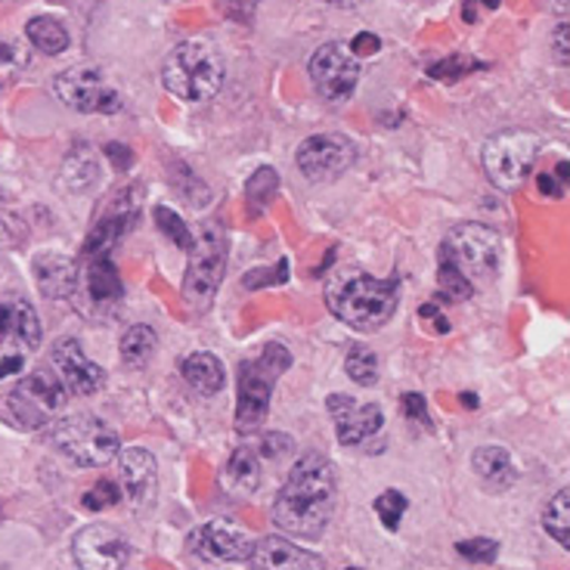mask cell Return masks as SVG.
Here are the masks:
<instances>
[{
	"mask_svg": "<svg viewBox=\"0 0 570 570\" xmlns=\"http://www.w3.org/2000/svg\"><path fill=\"white\" fill-rule=\"evenodd\" d=\"M338 499V474L332 459L307 453L288 471L285 487L273 499V524L301 540H316L332 521Z\"/></svg>",
	"mask_w": 570,
	"mask_h": 570,
	"instance_id": "obj_1",
	"label": "cell"
},
{
	"mask_svg": "<svg viewBox=\"0 0 570 570\" xmlns=\"http://www.w3.org/2000/svg\"><path fill=\"white\" fill-rule=\"evenodd\" d=\"M326 304L344 326L375 332L397 314L400 279H375L366 273H347L326 288Z\"/></svg>",
	"mask_w": 570,
	"mask_h": 570,
	"instance_id": "obj_2",
	"label": "cell"
},
{
	"mask_svg": "<svg viewBox=\"0 0 570 570\" xmlns=\"http://www.w3.org/2000/svg\"><path fill=\"white\" fill-rule=\"evenodd\" d=\"M292 366V354L283 344H264L255 360L239 363V394H236V431L255 434L271 413L273 387Z\"/></svg>",
	"mask_w": 570,
	"mask_h": 570,
	"instance_id": "obj_3",
	"label": "cell"
},
{
	"mask_svg": "<svg viewBox=\"0 0 570 570\" xmlns=\"http://www.w3.org/2000/svg\"><path fill=\"white\" fill-rule=\"evenodd\" d=\"M161 81L177 100H212L224 87V59L212 43L186 41L168 53L165 66H161Z\"/></svg>",
	"mask_w": 570,
	"mask_h": 570,
	"instance_id": "obj_4",
	"label": "cell"
},
{
	"mask_svg": "<svg viewBox=\"0 0 570 570\" xmlns=\"http://www.w3.org/2000/svg\"><path fill=\"white\" fill-rule=\"evenodd\" d=\"M66 385L59 382L53 370H35L22 382L3 391L0 397V419L16 428H43L53 415L66 406Z\"/></svg>",
	"mask_w": 570,
	"mask_h": 570,
	"instance_id": "obj_5",
	"label": "cell"
},
{
	"mask_svg": "<svg viewBox=\"0 0 570 570\" xmlns=\"http://www.w3.org/2000/svg\"><path fill=\"white\" fill-rule=\"evenodd\" d=\"M227 233L220 224H205L189 245V267L184 276V301L193 311H208L227 271Z\"/></svg>",
	"mask_w": 570,
	"mask_h": 570,
	"instance_id": "obj_6",
	"label": "cell"
},
{
	"mask_svg": "<svg viewBox=\"0 0 570 570\" xmlns=\"http://www.w3.org/2000/svg\"><path fill=\"white\" fill-rule=\"evenodd\" d=\"M441 257H446L471 285H487L499 276L502 239L487 224H456L443 239Z\"/></svg>",
	"mask_w": 570,
	"mask_h": 570,
	"instance_id": "obj_7",
	"label": "cell"
},
{
	"mask_svg": "<svg viewBox=\"0 0 570 570\" xmlns=\"http://www.w3.org/2000/svg\"><path fill=\"white\" fill-rule=\"evenodd\" d=\"M50 443L57 446L59 456H66L71 465L81 469H102L121 450V441L102 419L94 415H69L59 425H53Z\"/></svg>",
	"mask_w": 570,
	"mask_h": 570,
	"instance_id": "obj_8",
	"label": "cell"
},
{
	"mask_svg": "<svg viewBox=\"0 0 570 570\" xmlns=\"http://www.w3.org/2000/svg\"><path fill=\"white\" fill-rule=\"evenodd\" d=\"M537 156H540V137L537 134L521 128L499 130L484 142V171L490 184L505 189V193H514L530 177Z\"/></svg>",
	"mask_w": 570,
	"mask_h": 570,
	"instance_id": "obj_9",
	"label": "cell"
},
{
	"mask_svg": "<svg viewBox=\"0 0 570 570\" xmlns=\"http://www.w3.org/2000/svg\"><path fill=\"white\" fill-rule=\"evenodd\" d=\"M53 90H57L59 100L69 109H78V112L112 115L121 109L118 90L109 87L102 71L94 69V66H75V69L59 71L53 78Z\"/></svg>",
	"mask_w": 570,
	"mask_h": 570,
	"instance_id": "obj_10",
	"label": "cell"
},
{
	"mask_svg": "<svg viewBox=\"0 0 570 570\" xmlns=\"http://www.w3.org/2000/svg\"><path fill=\"white\" fill-rule=\"evenodd\" d=\"M311 81L323 100H351L360 85V59L344 43H323L311 57Z\"/></svg>",
	"mask_w": 570,
	"mask_h": 570,
	"instance_id": "obj_11",
	"label": "cell"
},
{
	"mask_svg": "<svg viewBox=\"0 0 570 570\" xmlns=\"http://www.w3.org/2000/svg\"><path fill=\"white\" fill-rule=\"evenodd\" d=\"M137 220H140V193L137 189H121L118 196L109 199L106 208H100V217L94 220V227L87 233L81 257L87 261V257L112 255L115 245L137 227Z\"/></svg>",
	"mask_w": 570,
	"mask_h": 570,
	"instance_id": "obj_12",
	"label": "cell"
},
{
	"mask_svg": "<svg viewBox=\"0 0 570 570\" xmlns=\"http://www.w3.org/2000/svg\"><path fill=\"white\" fill-rule=\"evenodd\" d=\"M354 158L356 149L347 137H342V134H316V137H307L301 142L298 153H295V165L307 180L332 184L354 165Z\"/></svg>",
	"mask_w": 570,
	"mask_h": 570,
	"instance_id": "obj_13",
	"label": "cell"
},
{
	"mask_svg": "<svg viewBox=\"0 0 570 570\" xmlns=\"http://www.w3.org/2000/svg\"><path fill=\"white\" fill-rule=\"evenodd\" d=\"M71 558L85 570H125L134 549L112 524H87L71 540Z\"/></svg>",
	"mask_w": 570,
	"mask_h": 570,
	"instance_id": "obj_14",
	"label": "cell"
},
{
	"mask_svg": "<svg viewBox=\"0 0 570 570\" xmlns=\"http://www.w3.org/2000/svg\"><path fill=\"white\" fill-rule=\"evenodd\" d=\"M255 540L233 521H208L193 530L189 537V556L205 564H245Z\"/></svg>",
	"mask_w": 570,
	"mask_h": 570,
	"instance_id": "obj_15",
	"label": "cell"
},
{
	"mask_svg": "<svg viewBox=\"0 0 570 570\" xmlns=\"http://www.w3.org/2000/svg\"><path fill=\"white\" fill-rule=\"evenodd\" d=\"M326 410L335 422V431H338V443H344V446L363 443L385 425V415H382L379 403H356L351 394H332L326 400Z\"/></svg>",
	"mask_w": 570,
	"mask_h": 570,
	"instance_id": "obj_16",
	"label": "cell"
},
{
	"mask_svg": "<svg viewBox=\"0 0 570 570\" xmlns=\"http://www.w3.org/2000/svg\"><path fill=\"white\" fill-rule=\"evenodd\" d=\"M115 469H118V484H121V497L128 499L130 505L146 509L156 502L158 487V465L153 453H146L140 446L130 450H118L115 453Z\"/></svg>",
	"mask_w": 570,
	"mask_h": 570,
	"instance_id": "obj_17",
	"label": "cell"
},
{
	"mask_svg": "<svg viewBox=\"0 0 570 570\" xmlns=\"http://www.w3.org/2000/svg\"><path fill=\"white\" fill-rule=\"evenodd\" d=\"M53 370L59 372V382L81 397H90L106 385V372L85 354L78 338H59L53 344Z\"/></svg>",
	"mask_w": 570,
	"mask_h": 570,
	"instance_id": "obj_18",
	"label": "cell"
},
{
	"mask_svg": "<svg viewBox=\"0 0 570 570\" xmlns=\"http://www.w3.org/2000/svg\"><path fill=\"white\" fill-rule=\"evenodd\" d=\"M0 344L19 354L41 344V320L29 301L19 295H0Z\"/></svg>",
	"mask_w": 570,
	"mask_h": 570,
	"instance_id": "obj_19",
	"label": "cell"
},
{
	"mask_svg": "<svg viewBox=\"0 0 570 570\" xmlns=\"http://www.w3.org/2000/svg\"><path fill=\"white\" fill-rule=\"evenodd\" d=\"M248 568L257 570H320L326 568V561L307 549H301L292 540H283V537H267L252 546L248 552Z\"/></svg>",
	"mask_w": 570,
	"mask_h": 570,
	"instance_id": "obj_20",
	"label": "cell"
},
{
	"mask_svg": "<svg viewBox=\"0 0 570 570\" xmlns=\"http://www.w3.org/2000/svg\"><path fill=\"white\" fill-rule=\"evenodd\" d=\"M31 273H35V283H38V288H41L43 298H50V301L71 298V295H75V288H78V279H81L78 264H75L69 255H53V252L35 257V267H31Z\"/></svg>",
	"mask_w": 570,
	"mask_h": 570,
	"instance_id": "obj_21",
	"label": "cell"
},
{
	"mask_svg": "<svg viewBox=\"0 0 570 570\" xmlns=\"http://www.w3.org/2000/svg\"><path fill=\"white\" fill-rule=\"evenodd\" d=\"M471 471L481 478V484L490 493H505L518 481V469H514L509 450H502V446H478L471 453Z\"/></svg>",
	"mask_w": 570,
	"mask_h": 570,
	"instance_id": "obj_22",
	"label": "cell"
},
{
	"mask_svg": "<svg viewBox=\"0 0 570 570\" xmlns=\"http://www.w3.org/2000/svg\"><path fill=\"white\" fill-rule=\"evenodd\" d=\"M220 484L233 497H252L261 484V456L252 446H236L220 474Z\"/></svg>",
	"mask_w": 570,
	"mask_h": 570,
	"instance_id": "obj_23",
	"label": "cell"
},
{
	"mask_svg": "<svg viewBox=\"0 0 570 570\" xmlns=\"http://www.w3.org/2000/svg\"><path fill=\"white\" fill-rule=\"evenodd\" d=\"M85 288L90 298L97 304H118L125 298V283L118 276V267L112 264V257H87V271H85Z\"/></svg>",
	"mask_w": 570,
	"mask_h": 570,
	"instance_id": "obj_24",
	"label": "cell"
},
{
	"mask_svg": "<svg viewBox=\"0 0 570 570\" xmlns=\"http://www.w3.org/2000/svg\"><path fill=\"white\" fill-rule=\"evenodd\" d=\"M180 372H184L186 382L196 387L199 394H205V397H214L224 387V379H227L220 360L214 354H205V351L186 356L184 363H180Z\"/></svg>",
	"mask_w": 570,
	"mask_h": 570,
	"instance_id": "obj_25",
	"label": "cell"
},
{
	"mask_svg": "<svg viewBox=\"0 0 570 570\" xmlns=\"http://www.w3.org/2000/svg\"><path fill=\"white\" fill-rule=\"evenodd\" d=\"M26 35H29L31 47H38L47 57H57L69 47V31L53 16H35L26 26Z\"/></svg>",
	"mask_w": 570,
	"mask_h": 570,
	"instance_id": "obj_26",
	"label": "cell"
},
{
	"mask_svg": "<svg viewBox=\"0 0 570 570\" xmlns=\"http://www.w3.org/2000/svg\"><path fill=\"white\" fill-rule=\"evenodd\" d=\"M158 347V335L149 326H130L125 335H121V344H118V354L128 366H146Z\"/></svg>",
	"mask_w": 570,
	"mask_h": 570,
	"instance_id": "obj_27",
	"label": "cell"
},
{
	"mask_svg": "<svg viewBox=\"0 0 570 570\" xmlns=\"http://www.w3.org/2000/svg\"><path fill=\"white\" fill-rule=\"evenodd\" d=\"M542 528L549 537H556L561 549H570V490H558L552 502L542 512Z\"/></svg>",
	"mask_w": 570,
	"mask_h": 570,
	"instance_id": "obj_28",
	"label": "cell"
},
{
	"mask_svg": "<svg viewBox=\"0 0 570 570\" xmlns=\"http://www.w3.org/2000/svg\"><path fill=\"white\" fill-rule=\"evenodd\" d=\"M344 372L354 379L360 387H370L379 382V356L375 351H370L366 344H354L347 351V360H344Z\"/></svg>",
	"mask_w": 570,
	"mask_h": 570,
	"instance_id": "obj_29",
	"label": "cell"
},
{
	"mask_svg": "<svg viewBox=\"0 0 570 570\" xmlns=\"http://www.w3.org/2000/svg\"><path fill=\"white\" fill-rule=\"evenodd\" d=\"M438 288H441V298H446L450 304L469 301L471 295H474V285H471L446 257H441V267H438Z\"/></svg>",
	"mask_w": 570,
	"mask_h": 570,
	"instance_id": "obj_30",
	"label": "cell"
},
{
	"mask_svg": "<svg viewBox=\"0 0 570 570\" xmlns=\"http://www.w3.org/2000/svg\"><path fill=\"white\" fill-rule=\"evenodd\" d=\"M245 189H248V202H252L257 212H261V208H267V205L276 199V189H279V174L264 165V168H257V171L248 177V186H245Z\"/></svg>",
	"mask_w": 570,
	"mask_h": 570,
	"instance_id": "obj_31",
	"label": "cell"
},
{
	"mask_svg": "<svg viewBox=\"0 0 570 570\" xmlns=\"http://www.w3.org/2000/svg\"><path fill=\"white\" fill-rule=\"evenodd\" d=\"M478 69H484V62H481V59L456 53V57L434 62V66L428 69V75H431V78H438V81H443V85H453V81H459V78H465V75H471V71H478Z\"/></svg>",
	"mask_w": 570,
	"mask_h": 570,
	"instance_id": "obj_32",
	"label": "cell"
},
{
	"mask_svg": "<svg viewBox=\"0 0 570 570\" xmlns=\"http://www.w3.org/2000/svg\"><path fill=\"white\" fill-rule=\"evenodd\" d=\"M406 505H410V502H406V497L397 493V490H385L382 497L375 499V514H379V521L385 524L387 533H397Z\"/></svg>",
	"mask_w": 570,
	"mask_h": 570,
	"instance_id": "obj_33",
	"label": "cell"
},
{
	"mask_svg": "<svg viewBox=\"0 0 570 570\" xmlns=\"http://www.w3.org/2000/svg\"><path fill=\"white\" fill-rule=\"evenodd\" d=\"M153 217H156V227L171 239L177 248H186L189 252V245H193V233H189V227H186L184 220L177 217V214L171 212V208H165V205H156V212H153Z\"/></svg>",
	"mask_w": 570,
	"mask_h": 570,
	"instance_id": "obj_34",
	"label": "cell"
},
{
	"mask_svg": "<svg viewBox=\"0 0 570 570\" xmlns=\"http://www.w3.org/2000/svg\"><path fill=\"white\" fill-rule=\"evenodd\" d=\"M121 487L112 484V481H100V484H94L90 490L85 493V509L87 512H106V509H112L121 502Z\"/></svg>",
	"mask_w": 570,
	"mask_h": 570,
	"instance_id": "obj_35",
	"label": "cell"
},
{
	"mask_svg": "<svg viewBox=\"0 0 570 570\" xmlns=\"http://www.w3.org/2000/svg\"><path fill=\"white\" fill-rule=\"evenodd\" d=\"M456 552L471 564H493V558L499 552L497 540H487V537H474V540L456 542Z\"/></svg>",
	"mask_w": 570,
	"mask_h": 570,
	"instance_id": "obj_36",
	"label": "cell"
},
{
	"mask_svg": "<svg viewBox=\"0 0 570 570\" xmlns=\"http://www.w3.org/2000/svg\"><path fill=\"white\" fill-rule=\"evenodd\" d=\"M568 161H558L556 174H542L540 177V189L542 196H564V189H568Z\"/></svg>",
	"mask_w": 570,
	"mask_h": 570,
	"instance_id": "obj_37",
	"label": "cell"
},
{
	"mask_svg": "<svg viewBox=\"0 0 570 570\" xmlns=\"http://www.w3.org/2000/svg\"><path fill=\"white\" fill-rule=\"evenodd\" d=\"M261 453L267 459H285L292 453V438L288 434H267L261 443Z\"/></svg>",
	"mask_w": 570,
	"mask_h": 570,
	"instance_id": "obj_38",
	"label": "cell"
},
{
	"mask_svg": "<svg viewBox=\"0 0 570 570\" xmlns=\"http://www.w3.org/2000/svg\"><path fill=\"white\" fill-rule=\"evenodd\" d=\"M400 403H403V413H406V419H413V422H422V425H428V403L422 394H403V397H400Z\"/></svg>",
	"mask_w": 570,
	"mask_h": 570,
	"instance_id": "obj_39",
	"label": "cell"
},
{
	"mask_svg": "<svg viewBox=\"0 0 570 570\" xmlns=\"http://www.w3.org/2000/svg\"><path fill=\"white\" fill-rule=\"evenodd\" d=\"M102 156L109 158L118 171H128L130 161H134V153H130L125 142H106V146H102Z\"/></svg>",
	"mask_w": 570,
	"mask_h": 570,
	"instance_id": "obj_40",
	"label": "cell"
},
{
	"mask_svg": "<svg viewBox=\"0 0 570 570\" xmlns=\"http://www.w3.org/2000/svg\"><path fill=\"white\" fill-rule=\"evenodd\" d=\"M379 50H382V41H379L375 35H370V31H360L354 41H351V53H354L356 59L372 57V53H379Z\"/></svg>",
	"mask_w": 570,
	"mask_h": 570,
	"instance_id": "obj_41",
	"label": "cell"
},
{
	"mask_svg": "<svg viewBox=\"0 0 570 570\" xmlns=\"http://www.w3.org/2000/svg\"><path fill=\"white\" fill-rule=\"evenodd\" d=\"M220 7H224L236 22H248V19L255 16L257 0H220Z\"/></svg>",
	"mask_w": 570,
	"mask_h": 570,
	"instance_id": "obj_42",
	"label": "cell"
},
{
	"mask_svg": "<svg viewBox=\"0 0 570 570\" xmlns=\"http://www.w3.org/2000/svg\"><path fill=\"white\" fill-rule=\"evenodd\" d=\"M552 50H556L558 66H568L570 53H568V22H558L556 38H552Z\"/></svg>",
	"mask_w": 570,
	"mask_h": 570,
	"instance_id": "obj_43",
	"label": "cell"
},
{
	"mask_svg": "<svg viewBox=\"0 0 570 570\" xmlns=\"http://www.w3.org/2000/svg\"><path fill=\"white\" fill-rule=\"evenodd\" d=\"M273 279H276V283H285V264L279 267V273H276V271L248 273L243 283H245V288H261V283H273Z\"/></svg>",
	"mask_w": 570,
	"mask_h": 570,
	"instance_id": "obj_44",
	"label": "cell"
},
{
	"mask_svg": "<svg viewBox=\"0 0 570 570\" xmlns=\"http://www.w3.org/2000/svg\"><path fill=\"white\" fill-rule=\"evenodd\" d=\"M22 366H26V356L19 354V351H13V354L0 360V379H7V375H16V372H22Z\"/></svg>",
	"mask_w": 570,
	"mask_h": 570,
	"instance_id": "obj_45",
	"label": "cell"
},
{
	"mask_svg": "<svg viewBox=\"0 0 570 570\" xmlns=\"http://www.w3.org/2000/svg\"><path fill=\"white\" fill-rule=\"evenodd\" d=\"M419 316H422V320H431V323H434V328H438V332H450V323L443 320L441 311H438L434 304H425V307L419 311Z\"/></svg>",
	"mask_w": 570,
	"mask_h": 570,
	"instance_id": "obj_46",
	"label": "cell"
},
{
	"mask_svg": "<svg viewBox=\"0 0 570 570\" xmlns=\"http://www.w3.org/2000/svg\"><path fill=\"white\" fill-rule=\"evenodd\" d=\"M462 19L465 22H478L481 19V0H465L462 3Z\"/></svg>",
	"mask_w": 570,
	"mask_h": 570,
	"instance_id": "obj_47",
	"label": "cell"
},
{
	"mask_svg": "<svg viewBox=\"0 0 570 570\" xmlns=\"http://www.w3.org/2000/svg\"><path fill=\"white\" fill-rule=\"evenodd\" d=\"M10 59H13V47L7 41H0V66H7Z\"/></svg>",
	"mask_w": 570,
	"mask_h": 570,
	"instance_id": "obj_48",
	"label": "cell"
},
{
	"mask_svg": "<svg viewBox=\"0 0 570 570\" xmlns=\"http://www.w3.org/2000/svg\"><path fill=\"white\" fill-rule=\"evenodd\" d=\"M328 3H335V7H356V3H363V0H328Z\"/></svg>",
	"mask_w": 570,
	"mask_h": 570,
	"instance_id": "obj_49",
	"label": "cell"
},
{
	"mask_svg": "<svg viewBox=\"0 0 570 570\" xmlns=\"http://www.w3.org/2000/svg\"><path fill=\"white\" fill-rule=\"evenodd\" d=\"M462 403H465V406H478V397H471V394H462Z\"/></svg>",
	"mask_w": 570,
	"mask_h": 570,
	"instance_id": "obj_50",
	"label": "cell"
},
{
	"mask_svg": "<svg viewBox=\"0 0 570 570\" xmlns=\"http://www.w3.org/2000/svg\"><path fill=\"white\" fill-rule=\"evenodd\" d=\"M481 3H484L487 10H497V7H499V0H481Z\"/></svg>",
	"mask_w": 570,
	"mask_h": 570,
	"instance_id": "obj_51",
	"label": "cell"
}]
</instances>
